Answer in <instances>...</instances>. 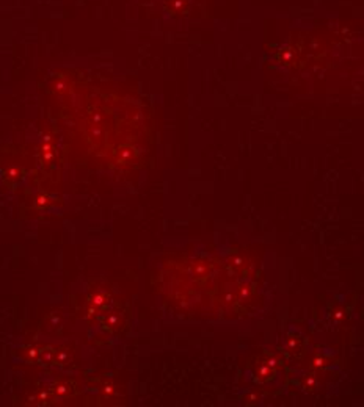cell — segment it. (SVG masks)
Here are the masks:
<instances>
[{"label":"cell","mask_w":364,"mask_h":407,"mask_svg":"<svg viewBox=\"0 0 364 407\" xmlns=\"http://www.w3.org/2000/svg\"><path fill=\"white\" fill-rule=\"evenodd\" d=\"M110 307V296L104 291H97L90 296V310L94 313H102Z\"/></svg>","instance_id":"obj_1"},{"label":"cell","mask_w":364,"mask_h":407,"mask_svg":"<svg viewBox=\"0 0 364 407\" xmlns=\"http://www.w3.org/2000/svg\"><path fill=\"white\" fill-rule=\"evenodd\" d=\"M51 392L55 396H68L73 393V384H57L52 387Z\"/></svg>","instance_id":"obj_2"},{"label":"cell","mask_w":364,"mask_h":407,"mask_svg":"<svg viewBox=\"0 0 364 407\" xmlns=\"http://www.w3.org/2000/svg\"><path fill=\"white\" fill-rule=\"evenodd\" d=\"M43 155H44V160L46 162H51L52 160V155H54V147L51 144H47L44 149H43Z\"/></svg>","instance_id":"obj_3"}]
</instances>
